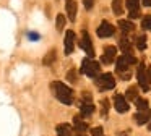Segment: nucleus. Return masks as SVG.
<instances>
[{
	"label": "nucleus",
	"instance_id": "nucleus-1",
	"mask_svg": "<svg viewBox=\"0 0 151 136\" xmlns=\"http://www.w3.org/2000/svg\"><path fill=\"white\" fill-rule=\"evenodd\" d=\"M50 86H52V89H54L55 97L63 104V105H72L73 104V91L70 89L67 84L60 83V81H54Z\"/></svg>",
	"mask_w": 151,
	"mask_h": 136
},
{
	"label": "nucleus",
	"instance_id": "nucleus-2",
	"mask_svg": "<svg viewBox=\"0 0 151 136\" xmlns=\"http://www.w3.org/2000/svg\"><path fill=\"white\" fill-rule=\"evenodd\" d=\"M99 70H101L99 63H98V62H94V60H91V58H85V60L81 62V71L86 74V76L98 78Z\"/></svg>",
	"mask_w": 151,
	"mask_h": 136
},
{
	"label": "nucleus",
	"instance_id": "nucleus-3",
	"mask_svg": "<svg viewBox=\"0 0 151 136\" xmlns=\"http://www.w3.org/2000/svg\"><path fill=\"white\" fill-rule=\"evenodd\" d=\"M96 84L104 91L106 89H114L115 87V79H114V76H112L111 73H104V74H101V76L96 78Z\"/></svg>",
	"mask_w": 151,
	"mask_h": 136
},
{
	"label": "nucleus",
	"instance_id": "nucleus-4",
	"mask_svg": "<svg viewBox=\"0 0 151 136\" xmlns=\"http://www.w3.org/2000/svg\"><path fill=\"white\" fill-rule=\"evenodd\" d=\"M80 47L89 55V58L94 57V47H93V42H91V37L86 31H83V36H81V41H80Z\"/></svg>",
	"mask_w": 151,
	"mask_h": 136
},
{
	"label": "nucleus",
	"instance_id": "nucleus-5",
	"mask_svg": "<svg viewBox=\"0 0 151 136\" xmlns=\"http://www.w3.org/2000/svg\"><path fill=\"white\" fill-rule=\"evenodd\" d=\"M137 78H138V84L141 86V89H143V91H148V89H150L151 84L148 83V78H146V67H145L143 63H141L140 67H138Z\"/></svg>",
	"mask_w": 151,
	"mask_h": 136
},
{
	"label": "nucleus",
	"instance_id": "nucleus-6",
	"mask_svg": "<svg viewBox=\"0 0 151 136\" xmlns=\"http://www.w3.org/2000/svg\"><path fill=\"white\" fill-rule=\"evenodd\" d=\"M96 32H98L99 37H111V36L115 32V28L109 21H102L101 24H99V28H98Z\"/></svg>",
	"mask_w": 151,
	"mask_h": 136
},
{
	"label": "nucleus",
	"instance_id": "nucleus-7",
	"mask_svg": "<svg viewBox=\"0 0 151 136\" xmlns=\"http://www.w3.org/2000/svg\"><path fill=\"white\" fill-rule=\"evenodd\" d=\"M114 107H115V110H117L119 113H125L130 105H128V102L125 100L124 96H120V94H115V96H114Z\"/></svg>",
	"mask_w": 151,
	"mask_h": 136
},
{
	"label": "nucleus",
	"instance_id": "nucleus-8",
	"mask_svg": "<svg viewBox=\"0 0 151 136\" xmlns=\"http://www.w3.org/2000/svg\"><path fill=\"white\" fill-rule=\"evenodd\" d=\"M127 8H128V16L132 19L140 16V0H127Z\"/></svg>",
	"mask_w": 151,
	"mask_h": 136
},
{
	"label": "nucleus",
	"instance_id": "nucleus-9",
	"mask_svg": "<svg viewBox=\"0 0 151 136\" xmlns=\"http://www.w3.org/2000/svg\"><path fill=\"white\" fill-rule=\"evenodd\" d=\"M65 8H67L68 19H70V21H75V19H76V11H78L76 0H65Z\"/></svg>",
	"mask_w": 151,
	"mask_h": 136
},
{
	"label": "nucleus",
	"instance_id": "nucleus-10",
	"mask_svg": "<svg viewBox=\"0 0 151 136\" xmlns=\"http://www.w3.org/2000/svg\"><path fill=\"white\" fill-rule=\"evenodd\" d=\"M115 54H117V49L114 45H107L104 49V55H102V63H112L115 60Z\"/></svg>",
	"mask_w": 151,
	"mask_h": 136
},
{
	"label": "nucleus",
	"instance_id": "nucleus-11",
	"mask_svg": "<svg viewBox=\"0 0 151 136\" xmlns=\"http://www.w3.org/2000/svg\"><path fill=\"white\" fill-rule=\"evenodd\" d=\"M73 45H75V32L67 31L65 32V54L70 55L73 52Z\"/></svg>",
	"mask_w": 151,
	"mask_h": 136
},
{
	"label": "nucleus",
	"instance_id": "nucleus-12",
	"mask_svg": "<svg viewBox=\"0 0 151 136\" xmlns=\"http://www.w3.org/2000/svg\"><path fill=\"white\" fill-rule=\"evenodd\" d=\"M151 118V110L146 109V110H141V112H138L137 115H135V122L138 123V125H145L146 122H150Z\"/></svg>",
	"mask_w": 151,
	"mask_h": 136
},
{
	"label": "nucleus",
	"instance_id": "nucleus-13",
	"mask_svg": "<svg viewBox=\"0 0 151 136\" xmlns=\"http://www.w3.org/2000/svg\"><path fill=\"white\" fill-rule=\"evenodd\" d=\"M73 126H75V130L78 133H85L86 130H88V123H85L81 120V117H73Z\"/></svg>",
	"mask_w": 151,
	"mask_h": 136
},
{
	"label": "nucleus",
	"instance_id": "nucleus-14",
	"mask_svg": "<svg viewBox=\"0 0 151 136\" xmlns=\"http://www.w3.org/2000/svg\"><path fill=\"white\" fill-rule=\"evenodd\" d=\"M57 135L59 136H72V126L68 123H60V125H57Z\"/></svg>",
	"mask_w": 151,
	"mask_h": 136
},
{
	"label": "nucleus",
	"instance_id": "nucleus-15",
	"mask_svg": "<svg viewBox=\"0 0 151 136\" xmlns=\"http://www.w3.org/2000/svg\"><path fill=\"white\" fill-rule=\"evenodd\" d=\"M80 110H81L83 117H89L93 112H94V105H93V102H81Z\"/></svg>",
	"mask_w": 151,
	"mask_h": 136
},
{
	"label": "nucleus",
	"instance_id": "nucleus-16",
	"mask_svg": "<svg viewBox=\"0 0 151 136\" xmlns=\"http://www.w3.org/2000/svg\"><path fill=\"white\" fill-rule=\"evenodd\" d=\"M119 28L124 32H132L135 29V26H133V23L128 21V19H119Z\"/></svg>",
	"mask_w": 151,
	"mask_h": 136
},
{
	"label": "nucleus",
	"instance_id": "nucleus-17",
	"mask_svg": "<svg viewBox=\"0 0 151 136\" xmlns=\"http://www.w3.org/2000/svg\"><path fill=\"white\" fill-rule=\"evenodd\" d=\"M112 11L115 15H122L124 13V0H114L112 2Z\"/></svg>",
	"mask_w": 151,
	"mask_h": 136
},
{
	"label": "nucleus",
	"instance_id": "nucleus-18",
	"mask_svg": "<svg viewBox=\"0 0 151 136\" xmlns=\"http://www.w3.org/2000/svg\"><path fill=\"white\" fill-rule=\"evenodd\" d=\"M119 45H120V49L125 52V54H130V50H132V44H130V41H127V39H120Z\"/></svg>",
	"mask_w": 151,
	"mask_h": 136
},
{
	"label": "nucleus",
	"instance_id": "nucleus-19",
	"mask_svg": "<svg viewBox=\"0 0 151 136\" xmlns=\"http://www.w3.org/2000/svg\"><path fill=\"white\" fill-rule=\"evenodd\" d=\"M135 104H137L138 112H141V110H146V109H148V100H146V99H141V97H138V99L135 100Z\"/></svg>",
	"mask_w": 151,
	"mask_h": 136
},
{
	"label": "nucleus",
	"instance_id": "nucleus-20",
	"mask_svg": "<svg viewBox=\"0 0 151 136\" xmlns=\"http://www.w3.org/2000/svg\"><path fill=\"white\" fill-rule=\"evenodd\" d=\"M127 99L128 100H137L138 99V89L137 87H128L127 89Z\"/></svg>",
	"mask_w": 151,
	"mask_h": 136
},
{
	"label": "nucleus",
	"instance_id": "nucleus-21",
	"mask_svg": "<svg viewBox=\"0 0 151 136\" xmlns=\"http://www.w3.org/2000/svg\"><path fill=\"white\" fill-rule=\"evenodd\" d=\"M63 26H65V16H63L62 13H59V15H57V31L62 32Z\"/></svg>",
	"mask_w": 151,
	"mask_h": 136
},
{
	"label": "nucleus",
	"instance_id": "nucleus-22",
	"mask_svg": "<svg viewBox=\"0 0 151 136\" xmlns=\"http://www.w3.org/2000/svg\"><path fill=\"white\" fill-rule=\"evenodd\" d=\"M137 47H138V50H145L146 49V36H140L137 39Z\"/></svg>",
	"mask_w": 151,
	"mask_h": 136
},
{
	"label": "nucleus",
	"instance_id": "nucleus-23",
	"mask_svg": "<svg viewBox=\"0 0 151 136\" xmlns=\"http://www.w3.org/2000/svg\"><path fill=\"white\" fill-rule=\"evenodd\" d=\"M141 28L146 29V31H151V15H146L141 21Z\"/></svg>",
	"mask_w": 151,
	"mask_h": 136
},
{
	"label": "nucleus",
	"instance_id": "nucleus-24",
	"mask_svg": "<svg viewBox=\"0 0 151 136\" xmlns=\"http://www.w3.org/2000/svg\"><path fill=\"white\" fill-rule=\"evenodd\" d=\"M54 60H55V50H50L49 54L46 55V58H44V65H46V67H49Z\"/></svg>",
	"mask_w": 151,
	"mask_h": 136
},
{
	"label": "nucleus",
	"instance_id": "nucleus-25",
	"mask_svg": "<svg viewBox=\"0 0 151 136\" xmlns=\"http://www.w3.org/2000/svg\"><path fill=\"white\" fill-rule=\"evenodd\" d=\"M67 79H68L70 83H76V81H78V74H76V70H75V68H72V70L67 73Z\"/></svg>",
	"mask_w": 151,
	"mask_h": 136
},
{
	"label": "nucleus",
	"instance_id": "nucleus-26",
	"mask_svg": "<svg viewBox=\"0 0 151 136\" xmlns=\"http://www.w3.org/2000/svg\"><path fill=\"white\" fill-rule=\"evenodd\" d=\"M101 104H102V115H106V113H107V110H109V100L107 99H102L101 100Z\"/></svg>",
	"mask_w": 151,
	"mask_h": 136
},
{
	"label": "nucleus",
	"instance_id": "nucleus-27",
	"mask_svg": "<svg viewBox=\"0 0 151 136\" xmlns=\"http://www.w3.org/2000/svg\"><path fill=\"white\" fill-rule=\"evenodd\" d=\"M91 135L93 136H104V135H102V128H101V126H96V128L91 131Z\"/></svg>",
	"mask_w": 151,
	"mask_h": 136
},
{
	"label": "nucleus",
	"instance_id": "nucleus-28",
	"mask_svg": "<svg viewBox=\"0 0 151 136\" xmlns=\"http://www.w3.org/2000/svg\"><path fill=\"white\" fill-rule=\"evenodd\" d=\"M28 37H29V41H39L41 36L37 32H28Z\"/></svg>",
	"mask_w": 151,
	"mask_h": 136
},
{
	"label": "nucleus",
	"instance_id": "nucleus-29",
	"mask_svg": "<svg viewBox=\"0 0 151 136\" xmlns=\"http://www.w3.org/2000/svg\"><path fill=\"white\" fill-rule=\"evenodd\" d=\"M83 3H85V8L86 10H91L93 5H94V0H83Z\"/></svg>",
	"mask_w": 151,
	"mask_h": 136
},
{
	"label": "nucleus",
	"instance_id": "nucleus-30",
	"mask_svg": "<svg viewBox=\"0 0 151 136\" xmlns=\"http://www.w3.org/2000/svg\"><path fill=\"white\" fill-rule=\"evenodd\" d=\"M146 78H148V83L151 84V68L146 67Z\"/></svg>",
	"mask_w": 151,
	"mask_h": 136
},
{
	"label": "nucleus",
	"instance_id": "nucleus-31",
	"mask_svg": "<svg viewBox=\"0 0 151 136\" xmlns=\"http://www.w3.org/2000/svg\"><path fill=\"white\" fill-rule=\"evenodd\" d=\"M143 5L145 6H151V0H143Z\"/></svg>",
	"mask_w": 151,
	"mask_h": 136
},
{
	"label": "nucleus",
	"instance_id": "nucleus-32",
	"mask_svg": "<svg viewBox=\"0 0 151 136\" xmlns=\"http://www.w3.org/2000/svg\"><path fill=\"white\" fill-rule=\"evenodd\" d=\"M148 128L151 130V118H150V123H148Z\"/></svg>",
	"mask_w": 151,
	"mask_h": 136
},
{
	"label": "nucleus",
	"instance_id": "nucleus-33",
	"mask_svg": "<svg viewBox=\"0 0 151 136\" xmlns=\"http://www.w3.org/2000/svg\"><path fill=\"white\" fill-rule=\"evenodd\" d=\"M78 136H85V135H78Z\"/></svg>",
	"mask_w": 151,
	"mask_h": 136
}]
</instances>
